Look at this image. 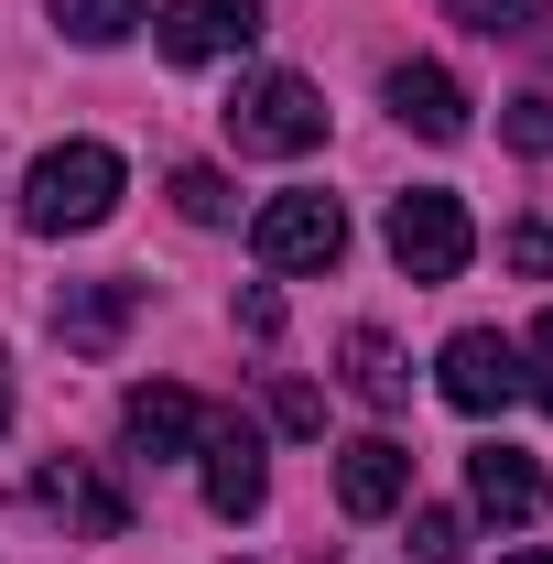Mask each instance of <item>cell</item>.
Listing matches in <instances>:
<instances>
[{"label": "cell", "mask_w": 553, "mask_h": 564, "mask_svg": "<svg viewBox=\"0 0 553 564\" xmlns=\"http://www.w3.org/2000/svg\"><path fill=\"white\" fill-rule=\"evenodd\" d=\"M109 207H120V152L109 141H55L22 174V228H44V239H76V228H98Z\"/></svg>", "instance_id": "obj_1"}, {"label": "cell", "mask_w": 553, "mask_h": 564, "mask_svg": "<svg viewBox=\"0 0 553 564\" xmlns=\"http://www.w3.org/2000/svg\"><path fill=\"white\" fill-rule=\"evenodd\" d=\"M217 120H228V141H239V152H272V163H293V152H315V141H326V98H315V87H304V76H239V98H228V109H217Z\"/></svg>", "instance_id": "obj_2"}, {"label": "cell", "mask_w": 553, "mask_h": 564, "mask_svg": "<svg viewBox=\"0 0 553 564\" xmlns=\"http://www.w3.org/2000/svg\"><path fill=\"white\" fill-rule=\"evenodd\" d=\"M380 239H391V261H402L413 282H456V272H467V250H478V228H467V207H456L445 185H413V196H391Z\"/></svg>", "instance_id": "obj_3"}, {"label": "cell", "mask_w": 553, "mask_h": 564, "mask_svg": "<svg viewBox=\"0 0 553 564\" xmlns=\"http://www.w3.org/2000/svg\"><path fill=\"white\" fill-rule=\"evenodd\" d=\"M250 250L272 272H337L347 261V207L315 196V185H293V196H272V207L250 217Z\"/></svg>", "instance_id": "obj_4"}, {"label": "cell", "mask_w": 553, "mask_h": 564, "mask_svg": "<svg viewBox=\"0 0 553 564\" xmlns=\"http://www.w3.org/2000/svg\"><path fill=\"white\" fill-rule=\"evenodd\" d=\"M250 33H261V0H163V11H152L163 66H217V55H239Z\"/></svg>", "instance_id": "obj_5"}, {"label": "cell", "mask_w": 553, "mask_h": 564, "mask_svg": "<svg viewBox=\"0 0 553 564\" xmlns=\"http://www.w3.org/2000/svg\"><path fill=\"white\" fill-rule=\"evenodd\" d=\"M445 402H456V413H510V402H521V348H510L499 326L445 337Z\"/></svg>", "instance_id": "obj_6"}, {"label": "cell", "mask_w": 553, "mask_h": 564, "mask_svg": "<svg viewBox=\"0 0 553 564\" xmlns=\"http://www.w3.org/2000/svg\"><path fill=\"white\" fill-rule=\"evenodd\" d=\"M272 499V456H261V434L239 413H207V510L217 521H250Z\"/></svg>", "instance_id": "obj_7"}, {"label": "cell", "mask_w": 553, "mask_h": 564, "mask_svg": "<svg viewBox=\"0 0 553 564\" xmlns=\"http://www.w3.org/2000/svg\"><path fill=\"white\" fill-rule=\"evenodd\" d=\"M402 499H413V445H391V434L337 445V510L347 521H391Z\"/></svg>", "instance_id": "obj_8"}, {"label": "cell", "mask_w": 553, "mask_h": 564, "mask_svg": "<svg viewBox=\"0 0 553 564\" xmlns=\"http://www.w3.org/2000/svg\"><path fill=\"white\" fill-rule=\"evenodd\" d=\"M120 434H131V456H152V467L163 456H196L207 445V402L174 391V380H141L131 402H120Z\"/></svg>", "instance_id": "obj_9"}, {"label": "cell", "mask_w": 553, "mask_h": 564, "mask_svg": "<svg viewBox=\"0 0 553 564\" xmlns=\"http://www.w3.org/2000/svg\"><path fill=\"white\" fill-rule=\"evenodd\" d=\"M33 499H44V510H55L66 532H87V543H120V532H131V499L109 489V478H98L87 456H55V467L33 478Z\"/></svg>", "instance_id": "obj_10"}, {"label": "cell", "mask_w": 553, "mask_h": 564, "mask_svg": "<svg viewBox=\"0 0 553 564\" xmlns=\"http://www.w3.org/2000/svg\"><path fill=\"white\" fill-rule=\"evenodd\" d=\"M467 489H478V510L488 521H543V467H532V456H521V445H478V456H467Z\"/></svg>", "instance_id": "obj_11"}, {"label": "cell", "mask_w": 553, "mask_h": 564, "mask_svg": "<svg viewBox=\"0 0 553 564\" xmlns=\"http://www.w3.org/2000/svg\"><path fill=\"white\" fill-rule=\"evenodd\" d=\"M131 304H141V282H66V293H55V337L98 358V348H120Z\"/></svg>", "instance_id": "obj_12"}, {"label": "cell", "mask_w": 553, "mask_h": 564, "mask_svg": "<svg viewBox=\"0 0 553 564\" xmlns=\"http://www.w3.org/2000/svg\"><path fill=\"white\" fill-rule=\"evenodd\" d=\"M391 120L423 131V141H456L467 131V87H456L445 66H391Z\"/></svg>", "instance_id": "obj_13"}, {"label": "cell", "mask_w": 553, "mask_h": 564, "mask_svg": "<svg viewBox=\"0 0 553 564\" xmlns=\"http://www.w3.org/2000/svg\"><path fill=\"white\" fill-rule=\"evenodd\" d=\"M347 391H358L369 413H402V402H413V369H402V348H391L380 326H347Z\"/></svg>", "instance_id": "obj_14"}, {"label": "cell", "mask_w": 553, "mask_h": 564, "mask_svg": "<svg viewBox=\"0 0 553 564\" xmlns=\"http://www.w3.org/2000/svg\"><path fill=\"white\" fill-rule=\"evenodd\" d=\"M55 22H66V44H131L152 0H55Z\"/></svg>", "instance_id": "obj_15"}, {"label": "cell", "mask_w": 553, "mask_h": 564, "mask_svg": "<svg viewBox=\"0 0 553 564\" xmlns=\"http://www.w3.org/2000/svg\"><path fill=\"white\" fill-rule=\"evenodd\" d=\"M174 207L196 217V228H228L239 196H228V174H217V163H174Z\"/></svg>", "instance_id": "obj_16"}, {"label": "cell", "mask_w": 553, "mask_h": 564, "mask_svg": "<svg viewBox=\"0 0 553 564\" xmlns=\"http://www.w3.org/2000/svg\"><path fill=\"white\" fill-rule=\"evenodd\" d=\"M445 11H456L467 33H532V22H543V0H445Z\"/></svg>", "instance_id": "obj_17"}, {"label": "cell", "mask_w": 553, "mask_h": 564, "mask_svg": "<svg viewBox=\"0 0 553 564\" xmlns=\"http://www.w3.org/2000/svg\"><path fill=\"white\" fill-rule=\"evenodd\" d=\"M467 554V521L456 510H413V564H456Z\"/></svg>", "instance_id": "obj_18"}, {"label": "cell", "mask_w": 553, "mask_h": 564, "mask_svg": "<svg viewBox=\"0 0 553 564\" xmlns=\"http://www.w3.org/2000/svg\"><path fill=\"white\" fill-rule=\"evenodd\" d=\"M499 141L510 152H553V98H510L499 109Z\"/></svg>", "instance_id": "obj_19"}, {"label": "cell", "mask_w": 553, "mask_h": 564, "mask_svg": "<svg viewBox=\"0 0 553 564\" xmlns=\"http://www.w3.org/2000/svg\"><path fill=\"white\" fill-rule=\"evenodd\" d=\"M499 261H510L521 282H553V228H510V239H499Z\"/></svg>", "instance_id": "obj_20"}, {"label": "cell", "mask_w": 553, "mask_h": 564, "mask_svg": "<svg viewBox=\"0 0 553 564\" xmlns=\"http://www.w3.org/2000/svg\"><path fill=\"white\" fill-rule=\"evenodd\" d=\"M272 423H282V434H315V423H326V402H315L304 380H282V391H272Z\"/></svg>", "instance_id": "obj_21"}, {"label": "cell", "mask_w": 553, "mask_h": 564, "mask_svg": "<svg viewBox=\"0 0 553 564\" xmlns=\"http://www.w3.org/2000/svg\"><path fill=\"white\" fill-rule=\"evenodd\" d=\"M521 391H532V402H543V413H553V315H543V326H532V369H521Z\"/></svg>", "instance_id": "obj_22"}, {"label": "cell", "mask_w": 553, "mask_h": 564, "mask_svg": "<svg viewBox=\"0 0 553 564\" xmlns=\"http://www.w3.org/2000/svg\"><path fill=\"white\" fill-rule=\"evenodd\" d=\"M239 326H250V337H282V293H272V282L239 293Z\"/></svg>", "instance_id": "obj_23"}, {"label": "cell", "mask_w": 553, "mask_h": 564, "mask_svg": "<svg viewBox=\"0 0 553 564\" xmlns=\"http://www.w3.org/2000/svg\"><path fill=\"white\" fill-rule=\"evenodd\" d=\"M0 434H11V369H0Z\"/></svg>", "instance_id": "obj_24"}, {"label": "cell", "mask_w": 553, "mask_h": 564, "mask_svg": "<svg viewBox=\"0 0 553 564\" xmlns=\"http://www.w3.org/2000/svg\"><path fill=\"white\" fill-rule=\"evenodd\" d=\"M499 564H553V554H499Z\"/></svg>", "instance_id": "obj_25"}]
</instances>
